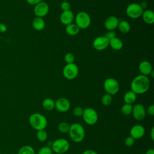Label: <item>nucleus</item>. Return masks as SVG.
I'll return each mask as SVG.
<instances>
[{
	"instance_id": "obj_1",
	"label": "nucleus",
	"mask_w": 154,
	"mask_h": 154,
	"mask_svg": "<svg viewBox=\"0 0 154 154\" xmlns=\"http://www.w3.org/2000/svg\"><path fill=\"white\" fill-rule=\"evenodd\" d=\"M150 87V80L147 76L139 75L135 76L131 83V90L136 94L145 93Z\"/></svg>"
},
{
	"instance_id": "obj_2",
	"label": "nucleus",
	"mask_w": 154,
	"mask_h": 154,
	"mask_svg": "<svg viewBox=\"0 0 154 154\" xmlns=\"http://www.w3.org/2000/svg\"><path fill=\"white\" fill-rule=\"evenodd\" d=\"M68 132L70 138L75 143L81 142L85 137L84 128L78 123H73L70 125Z\"/></svg>"
},
{
	"instance_id": "obj_3",
	"label": "nucleus",
	"mask_w": 154,
	"mask_h": 154,
	"mask_svg": "<svg viewBox=\"0 0 154 154\" xmlns=\"http://www.w3.org/2000/svg\"><path fill=\"white\" fill-rule=\"evenodd\" d=\"M29 123L30 125L37 131L44 130L48 125V120L46 117L38 112H35L30 115Z\"/></svg>"
},
{
	"instance_id": "obj_4",
	"label": "nucleus",
	"mask_w": 154,
	"mask_h": 154,
	"mask_svg": "<svg viewBox=\"0 0 154 154\" xmlns=\"http://www.w3.org/2000/svg\"><path fill=\"white\" fill-rule=\"evenodd\" d=\"M75 24L79 29H86L91 24V17L90 15L85 11H79L75 16Z\"/></svg>"
},
{
	"instance_id": "obj_5",
	"label": "nucleus",
	"mask_w": 154,
	"mask_h": 154,
	"mask_svg": "<svg viewBox=\"0 0 154 154\" xmlns=\"http://www.w3.org/2000/svg\"><path fill=\"white\" fill-rule=\"evenodd\" d=\"M70 147L69 141L64 138H58L52 142L51 149L57 154H63L68 151Z\"/></svg>"
},
{
	"instance_id": "obj_6",
	"label": "nucleus",
	"mask_w": 154,
	"mask_h": 154,
	"mask_svg": "<svg viewBox=\"0 0 154 154\" xmlns=\"http://www.w3.org/2000/svg\"><path fill=\"white\" fill-rule=\"evenodd\" d=\"M103 88L106 93L112 96L118 93L120 85L116 79L113 78H108L106 79L103 82Z\"/></svg>"
},
{
	"instance_id": "obj_7",
	"label": "nucleus",
	"mask_w": 154,
	"mask_h": 154,
	"mask_svg": "<svg viewBox=\"0 0 154 154\" xmlns=\"http://www.w3.org/2000/svg\"><path fill=\"white\" fill-rule=\"evenodd\" d=\"M82 117L84 122L88 125H93L98 120V114L96 111L91 108L84 109Z\"/></svg>"
},
{
	"instance_id": "obj_8",
	"label": "nucleus",
	"mask_w": 154,
	"mask_h": 154,
	"mask_svg": "<svg viewBox=\"0 0 154 154\" xmlns=\"http://www.w3.org/2000/svg\"><path fill=\"white\" fill-rule=\"evenodd\" d=\"M79 73V69L75 63L66 64L63 69V75L65 78L72 80L76 78Z\"/></svg>"
},
{
	"instance_id": "obj_9",
	"label": "nucleus",
	"mask_w": 154,
	"mask_h": 154,
	"mask_svg": "<svg viewBox=\"0 0 154 154\" xmlns=\"http://www.w3.org/2000/svg\"><path fill=\"white\" fill-rule=\"evenodd\" d=\"M143 10H144L141 7L139 4L131 3L127 6L126 13L129 17L135 19L141 16Z\"/></svg>"
},
{
	"instance_id": "obj_10",
	"label": "nucleus",
	"mask_w": 154,
	"mask_h": 154,
	"mask_svg": "<svg viewBox=\"0 0 154 154\" xmlns=\"http://www.w3.org/2000/svg\"><path fill=\"white\" fill-rule=\"evenodd\" d=\"M132 114L136 120H143L145 118L146 114V111L144 106L141 103H137L133 105Z\"/></svg>"
},
{
	"instance_id": "obj_11",
	"label": "nucleus",
	"mask_w": 154,
	"mask_h": 154,
	"mask_svg": "<svg viewBox=\"0 0 154 154\" xmlns=\"http://www.w3.org/2000/svg\"><path fill=\"white\" fill-rule=\"evenodd\" d=\"M49 10V5L43 1H42L35 5L34 7V13L36 17L43 18L48 14Z\"/></svg>"
},
{
	"instance_id": "obj_12",
	"label": "nucleus",
	"mask_w": 154,
	"mask_h": 154,
	"mask_svg": "<svg viewBox=\"0 0 154 154\" xmlns=\"http://www.w3.org/2000/svg\"><path fill=\"white\" fill-rule=\"evenodd\" d=\"M70 108V101L65 97L58 98L55 101V108L60 112H66Z\"/></svg>"
},
{
	"instance_id": "obj_13",
	"label": "nucleus",
	"mask_w": 154,
	"mask_h": 154,
	"mask_svg": "<svg viewBox=\"0 0 154 154\" xmlns=\"http://www.w3.org/2000/svg\"><path fill=\"white\" fill-rule=\"evenodd\" d=\"M93 48L97 51H103L109 46V40L103 36H98L93 42Z\"/></svg>"
},
{
	"instance_id": "obj_14",
	"label": "nucleus",
	"mask_w": 154,
	"mask_h": 154,
	"mask_svg": "<svg viewBox=\"0 0 154 154\" xmlns=\"http://www.w3.org/2000/svg\"><path fill=\"white\" fill-rule=\"evenodd\" d=\"M145 134V129L141 125H134L130 130V136L135 140L142 138Z\"/></svg>"
},
{
	"instance_id": "obj_15",
	"label": "nucleus",
	"mask_w": 154,
	"mask_h": 154,
	"mask_svg": "<svg viewBox=\"0 0 154 154\" xmlns=\"http://www.w3.org/2000/svg\"><path fill=\"white\" fill-rule=\"evenodd\" d=\"M119 23V19L114 16H108L104 22V26L108 31H114L117 28Z\"/></svg>"
},
{
	"instance_id": "obj_16",
	"label": "nucleus",
	"mask_w": 154,
	"mask_h": 154,
	"mask_svg": "<svg viewBox=\"0 0 154 154\" xmlns=\"http://www.w3.org/2000/svg\"><path fill=\"white\" fill-rule=\"evenodd\" d=\"M75 18L73 13L70 10L63 11L60 16V20L61 23L64 25H67L72 23Z\"/></svg>"
},
{
	"instance_id": "obj_17",
	"label": "nucleus",
	"mask_w": 154,
	"mask_h": 154,
	"mask_svg": "<svg viewBox=\"0 0 154 154\" xmlns=\"http://www.w3.org/2000/svg\"><path fill=\"white\" fill-rule=\"evenodd\" d=\"M138 70L141 73V75L144 76L149 75L153 70L151 63L146 60H144L140 62L138 65Z\"/></svg>"
},
{
	"instance_id": "obj_18",
	"label": "nucleus",
	"mask_w": 154,
	"mask_h": 154,
	"mask_svg": "<svg viewBox=\"0 0 154 154\" xmlns=\"http://www.w3.org/2000/svg\"><path fill=\"white\" fill-rule=\"evenodd\" d=\"M141 17L143 21L147 24L151 25L154 23V13L151 10H143Z\"/></svg>"
},
{
	"instance_id": "obj_19",
	"label": "nucleus",
	"mask_w": 154,
	"mask_h": 154,
	"mask_svg": "<svg viewBox=\"0 0 154 154\" xmlns=\"http://www.w3.org/2000/svg\"><path fill=\"white\" fill-rule=\"evenodd\" d=\"M109 46L114 51H120L122 49L123 43L121 39L116 37L109 41Z\"/></svg>"
},
{
	"instance_id": "obj_20",
	"label": "nucleus",
	"mask_w": 154,
	"mask_h": 154,
	"mask_svg": "<svg viewBox=\"0 0 154 154\" xmlns=\"http://www.w3.org/2000/svg\"><path fill=\"white\" fill-rule=\"evenodd\" d=\"M32 27L37 31H42L45 26V22L42 17H35L32 22Z\"/></svg>"
},
{
	"instance_id": "obj_21",
	"label": "nucleus",
	"mask_w": 154,
	"mask_h": 154,
	"mask_svg": "<svg viewBox=\"0 0 154 154\" xmlns=\"http://www.w3.org/2000/svg\"><path fill=\"white\" fill-rule=\"evenodd\" d=\"M137 99V94L132 90L128 91L123 96V100L125 103L132 104Z\"/></svg>"
},
{
	"instance_id": "obj_22",
	"label": "nucleus",
	"mask_w": 154,
	"mask_h": 154,
	"mask_svg": "<svg viewBox=\"0 0 154 154\" xmlns=\"http://www.w3.org/2000/svg\"><path fill=\"white\" fill-rule=\"evenodd\" d=\"M80 29L77 26V25L75 23H70L66 26L65 28V31L66 34H67L69 35L73 36L78 34L79 32Z\"/></svg>"
},
{
	"instance_id": "obj_23",
	"label": "nucleus",
	"mask_w": 154,
	"mask_h": 154,
	"mask_svg": "<svg viewBox=\"0 0 154 154\" xmlns=\"http://www.w3.org/2000/svg\"><path fill=\"white\" fill-rule=\"evenodd\" d=\"M117 28L122 33L126 34L131 30V25L127 20H121L119 21Z\"/></svg>"
},
{
	"instance_id": "obj_24",
	"label": "nucleus",
	"mask_w": 154,
	"mask_h": 154,
	"mask_svg": "<svg viewBox=\"0 0 154 154\" xmlns=\"http://www.w3.org/2000/svg\"><path fill=\"white\" fill-rule=\"evenodd\" d=\"M42 106L46 111H52L55 108V101L51 98H46L42 102Z\"/></svg>"
},
{
	"instance_id": "obj_25",
	"label": "nucleus",
	"mask_w": 154,
	"mask_h": 154,
	"mask_svg": "<svg viewBox=\"0 0 154 154\" xmlns=\"http://www.w3.org/2000/svg\"><path fill=\"white\" fill-rule=\"evenodd\" d=\"M17 154H35V150L32 147L25 145L20 148Z\"/></svg>"
},
{
	"instance_id": "obj_26",
	"label": "nucleus",
	"mask_w": 154,
	"mask_h": 154,
	"mask_svg": "<svg viewBox=\"0 0 154 154\" xmlns=\"http://www.w3.org/2000/svg\"><path fill=\"white\" fill-rule=\"evenodd\" d=\"M132 107H133V105H131V104L125 103L121 107L120 111H121V112L123 115H125V116H129V115L132 114Z\"/></svg>"
},
{
	"instance_id": "obj_27",
	"label": "nucleus",
	"mask_w": 154,
	"mask_h": 154,
	"mask_svg": "<svg viewBox=\"0 0 154 154\" xmlns=\"http://www.w3.org/2000/svg\"><path fill=\"white\" fill-rule=\"evenodd\" d=\"M112 100V96L106 93L103 95V96L101 98V103L104 106H108L109 105Z\"/></svg>"
},
{
	"instance_id": "obj_28",
	"label": "nucleus",
	"mask_w": 154,
	"mask_h": 154,
	"mask_svg": "<svg viewBox=\"0 0 154 154\" xmlns=\"http://www.w3.org/2000/svg\"><path fill=\"white\" fill-rule=\"evenodd\" d=\"M36 137L37 140L41 142H43L45 141L47 138H48V134L46 132V131L44 129V130H40L38 131L36 134Z\"/></svg>"
},
{
	"instance_id": "obj_29",
	"label": "nucleus",
	"mask_w": 154,
	"mask_h": 154,
	"mask_svg": "<svg viewBox=\"0 0 154 154\" xmlns=\"http://www.w3.org/2000/svg\"><path fill=\"white\" fill-rule=\"evenodd\" d=\"M69 127L70 125L67 123L63 122L59 123V125H58V129L61 133H66L68 132Z\"/></svg>"
},
{
	"instance_id": "obj_30",
	"label": "nucleus",
	"mask_w": 154,
	"mask_h": 154,
	"mask_svg": "<svg viewBox=\"0 0 154 154\" xmlns=\"http://www.w3.org/2000/svg\"><path fill=\"white\" fill-rule=\"evenodd\" d=\"M64 61L66 64L73 63L75 61V56L72 53L68 52L64 55Z\"/></svg>"
},
{
	"instance_id": "obj_31",
	"label": "nucleus",
	"mask_w": 154,
	"mask_h": 154,
	"mask_svg": "<svg viewBox=\"0 0 154 154\" xmlns=\"http://www.w3.org/2000/svg\"><path fill=\"white\" fill-rule=\"evenodd\" d=\"M52 152L53 151L51 147L49 146H44L38 150L37 154H52Z\"/></svg>"
},
{
	"instance_id": "obj_32",
	"label": "nucleus",
	"mask_w": 154,
	"mask_h": 154,
	"mask_svg": "<svg viewBox=\"0 0 154 154\" xmlns=\"http://www.w3.org/2000/svg\"><path fill=\"white\" fill-rule=\"evenodd\" d=\"M83 111L84 109L82 107L79 106H76L73 109V114L76 117H81L82 116Z\"/></svg>"
},
{
	"instance_id": "obj_33",
	"label": "nucleus",
	"mask_w": 154,
	"mask_h": 154,
	"mask_svg": "<svg viewBox=\"0 0 154 154\" xmlns=\"http://www.w3.org/2000/svg\"><path fill=\"white\" fill-rule=\"evenodd\" d=\"M70 4L69 2L67 1H63L61 4H60V8L63 11H67V10H70Z\"/></svg>"
},
{
	"instance_id": "obj_34",
	"label": "nucleus",
	"mask_w": 154,
	"mask_h": 154,
	"mask_svg": "<svg viewBox=\"0 0 154 154\" xmlns=\"http://www.w3.org/2000/svg\"><path fill=\"white\" fill-rule=\"evenodd\" d=\"M135 143V139L132 138L131 136H129L126 137L125 140V144L128 147H131L134 145Z\"/></svg>"
},
{
	"instance_id": "obj_35",
	"label": "nucleus",
	"mask_w": 154,
	"mask_h": 154,
	"mask_svg": "<svg viewBox=\"0 0 154 154\" xmlns=\"http://www.w3.org/2000/svg\"><path fill=\"white\" fill-rule=\"evenodd\" d=\"M104 36L109 41L110 40L116 37V34L114 31H108L107 32L105 33Z\"/></svg>"
},
{
	"instance_id": "obj_36",
	"label": "nucleus",
	"mask_w": 154,
	"mask_h": 154,
	"mask_svg": "<svg viewBox=\"0 0 154 154\" xmlns=\"http://www.w3.org/2000/svg\"><path fill=\"white\" fill-rule=\"evenodd\" d=\"M146 112L149 115V116H153L154 115V105L152 104L150 105H149L147 109H146Z\"/></svg>"
},
{
	"instance_id": "obj_37",
	"label": "nucleus",
	"mask_w": 154,
	"mask_h": 154,
	"mask_svg": "<svg viewBox=\"0 0 154 154\" xmlns=\"http://www.w3.org/2000/svg\"><path fill=\"white\" fill-rule=\"evenodd\" d=\"M7 30V26L3 23H0V32L4 33Z\"/></svg>"
},
{
	"instance_id": "obj_38",
	"label": "nucleus",
	"mask_w": 154,
	"mask_h": 154,
	"mask_svg": "<svg viewBox=\"0 0 154 154\" xmlns=\"http://www.w3.org/2000/svg\"><path fill=\"white\" fill-rule=\"evenodd\" d=\"M26 2L30 5H36L38 3L43 1V0H26Z\"/></svg>"
},
{
	"instance_id": "obj_39",
	"label": "nucleus",
	"mask_w": 154,
	"mask_h": 154,
	"mask_svg": "<svg viewBox=\"0 0 154 154\" xmlns=\"http://www.w3.org/2000/svg\"><path fill=\"white\" fill-rule=\"evenodd\" d=\"M82 154H97L96 151L92 149H87L84 150Z\"/></svg>"
},
{
	"instance_id": "obj_40",
	"label": "nucleus",
	"mask_w": 154,
	"mask_h": 154,
	"mask_svg": "<svg viewBox=\"0 0 154 154\" xmlns=\"http://www.w3.org/2000/svg\"><path fill=\"white\" fill-rule=\"evenodd\" d=\"M140 4V5L141 6V7L144 10V8H147V2H145V1H143V2H141L140 4Z\"/></svg>"
},
{
	"instance_id": "obj_41",
	"label": "nucleus",
	"mask_w": 154,
	"mask_h": 154,
	"mask_svg": "<svg viewBox=\"0 0 154 154\" xmlns=\"http://www.w3.org/2000/svg\"><path fill=\"white\" fill-rule=\"evenodd\" d=\"M150 138L152 141L154 140V127H152L150 131Z\"/></svg>"
},
{
	"instance_id": "obj_42",
	"label": "nucleus",
	"mask_w": 154,
	"mask_h": 154,
	"mask_svg": "<svg viewBox=\"0 0 154 154\" xmlns=\"http://www.w3.org/2000/svg\"><path fill=\"white\" fill-rule=\"evenodd\" d=\"M145 154H154V150L152 148L147 149L146 150Z\"/></svg>"
},
{
	"instance_id": "obj_43",
	"label": "nucleus",
	"mask_w": 154,
	"mask_h": 154,
	"mask_svg": "<svg viewBox=\"0 0 154 154\" xmlns=\"http://www.w3.org/2000/svg\"><path fill=\"white\" fill-rule=\"evenodd\" d=\"M0 154H1V153H0Z\"/></svg>"
}]
</instances>
